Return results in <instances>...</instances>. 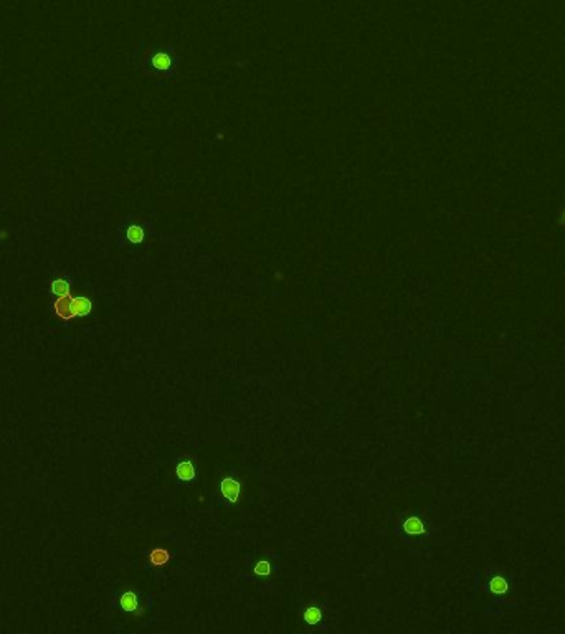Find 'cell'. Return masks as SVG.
<instances>
[{"label": "cell", "instance_id": "obj_3", "mask_svg": "<svg viewBox=\"0 0 565 634\" xmlns=\"http://www.w3.org/2000/svg\"><path fill=\"white\" fill-rule=\"evenodd\" d=\"M175 474L180 481H192L195 477V467H193L190 461H182L177 464Z\"/></svg>", "mask_w": 565, "mask_h": 634}, {"label": "cell", "instance_id": "obj_9", "mask_svg": "<svg viewBox=\"0 0 565 634\" xmlns=\"http://www.w3.org/2000/svg\"><path fill=\"white\" fill-rule=\"evenodd\" d=\"M321 620H322V611H321V608L311 606V608L306 609V613H304V621H306L308 624H317Z\"/></svg>", "mask_w": 565, "mask_h": 634}, {"label": "cell", "instance_id": "obj_5", "mask_svg": "<svg viewBox=\"0 0 565 634\" xmlns=\"http://www.w3.org/2000/svg\"><path fill=\"white\" fill-rule=\"evenodd\" d=\"M50 289H51V294L56 296V297L68 296L70 294V282L66 281L65 278H56V279L51 281Z\"/></svg>", "mask_w": 565, "mask_h": 634}, {"label": "cell", "instance_id": "obj_1", "mask_svg": "<svg viewBox=\"0 0 565 634\" xmlns=\"http://www.w3.org/2000/svg\"><path fill=\"white\" fill-rule=\"evenodd\" d=\"M93 311V302L85 296L73 297L71 294L56 297L53 302L55 316L62 320H70L74 317H85Z\"/></svg>", "mask_w": 565, "mask_h": 634}, {"label": "cell", "instance_id": "obj_6", "mask_svg": "<svg viewBox=\"0 0 565 634\" xmlns=\"http://www.w3.org/2000/svg\"><path fill=\"white\" fill-rule=\"evenodd\" d=\"M169 558H170V555H169L167 550L155 548V550L151 551V555H149V562H151V565L160 566V565H166L169 562Z\"/></svg>", "mask_w": 565, "mask_h": 634}, {"label": "cell", "instance_id": "obj_2", "mask_svg": "<svg viewBox=\"0 0 565 634\" xmlns=\"http://www.w3.org/2000/svg\"><path fill=\"white\" fill-rule=\"evenodd\" d=\"M220 489H221V494L223 497L230 501L232 504H235L238 501V496H240V482L232 479V477H225L220 484Z\"/></svg>", "mask_w": 565, "mask_h": 634}, {"label": "cell", "instance_id": "obj_10", "mask_svg": "<svg viewBox=\"0 0 565 634\" xmlns=\"http://www.w3.org/2000/svg\"><path fill=\"white\" fill-rule=\"evenodd\" d=\"M152 65L159 70H167L170 66V56L167 53H164V51H159V53H155L152 56Z\"/></svg>", "mask_w": 565, "mask_h": 634}, {"label": "cell", "instance_id": "obj_11", "mask_svg": "<svg viewBox=\"0 0 565 634\" xmlns=\"http://www.w3.org/2000/svg\"><path fill=\"white\" fill-rule=\"evenodd\" d=\"M128 238H129L132 243H140V241H143V238H144L143 228L137 227V225L129 227V230H128Z\"/></svg>", "mask_w": 565, "mask_h": 634}, {"label": "cell", "instance_id": "obj_8", "mask_svg": "<svg viewBox=\"0 0 565 634\" xmlns=\"http://www.w3.org/2000/svg\"><path fill=\"white\" fill-rule=\"evenodd\" d=\"M119 603H121V608L124 611H136L137 609V596L134 595L132 591L124 593L121 596V600H119Z\"/></svg>", "mask_w": 565, "mask_h": 634}, {"label": "cell", "instance_id": "obj_7", "mask_svg": "<svg viewBox=\"0 0 565 634\" xmlns=\"http://www.w3.org/2000/svg\"><path fill=\"white\" fill-rule=\"evenodd\" d=\"M508 581H506L502 577H494V578H491V581H489V591L491 593H494V595H504L506 591H508Z\"/></svg>", "mask_w": 565, "mask_h": 634}, {"label": "cell", "instance_id": "obj_4", "mask_svg": "<svg viewBox=\"0 0 565 634\" xmlns=\"http://www.w3.org/2000/svg\"><path fill=\"white\" fill-rule=\"evenodd\" d=\"M403 530L408 535H421L425 534V525H423V522L418 517L412 516L403 522Z\"/></svg>", "mask_w": 565, "mask_h": 634}, {"label": "cell", "instance_id": "obj_12", "mask_svg": "<svg viewBox=\"0 0 565 634\" xmlns=\"http://www.w3.org/2000/svg\"><path fill=\"white\" fill-rule=\"evenodd\" d=\"M255 573H256V575H261V577L270 575V573H271V565H270V562H266V560L258 562L256 566H255Z\"/></svg>", "mask_w": 565, "mask_h": 634}]
</instances>
